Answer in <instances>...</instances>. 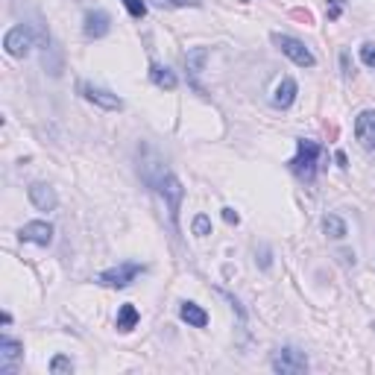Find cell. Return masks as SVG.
Wrapping results in <instances>:
<instances>
[{
    "mask_svg": "<svg viewBox=\"0 0 375 375\" xmlns=\"http://www.w3.org/2000/svg\"><path fill=\"white\" fill-rule=\"evenodd\" d=\"M317 161H319V144L317 141L299 138L296 141V156L288 161L291 173L302 182H314L317 179Z\"/></svg>",
    "mask_w": 375,
    "mask_h": 375,
    "instance_id": "1",
    "label": "cell"
},
{
    "mask_svg": "<svg viewBox=\"0 0 375 375\" xmlns=\"http://www.w3.org/2000/svg\"><path fill=\"white\" fill-rule=\"evenodd\" d=\"M30 203L38 208V212H53L56 208V191H53L50 185H44V182H32L30 185Z\"/></svg>",
    "mask_w": 375,
    "mask_h": 375,
    "instance_id": "11",
    "label": "cell"
},
{
    "mask_svg": "<svg viewBox=\"0 0 375 375\" xmlns=\"http://www.w3.org/2000/svg\"><path fill=\"white\" fill-rule=\"evenodd\" d=\"M50 372H53V375H59V372H73V363H71V358L56 355V358L50 361Z\"/></svg>",
    "mask_w": 375,
    "mask_h": 375,
    "instance_id": "20",
    "label": "cell"
},
{
    "mask_svg": "<svg viewBox=\"0 0 375 375\" xmlns=\"http://www.w3.org/2000/svg\"><path fill=\"white\" fill-rule=\"evenodd\" d=\"M270 41L279 47L284 56H288L291 62H296L299 68H314L317 65V59H314V53L305 47V44L299 41V38H293V36H284V32H273L270 36Z\"/></svg>",
    "mask_w": 375,
    "mask_h": 375,
    "instance_id": "2",
    "label": "cell"
},
{
    "mask_svg": "<svg viewBox=\"0 0 375 375\" xmlns=\"http://www.w3.org/2000/svg\"><path fill=\"white\" fill-rule=\"evenodd\" d=\"M323 231L328 238H334V240H340V238H346V223L340 220L337 214H326L323 217Z\"/></svg>",
    "mask_w": 375,
    "mask_h": 375,
    "instance_id": "18",
    "label": "cell"
},
{
    "mask_svg": "<svg viewBox=\"0 0 375 375\" xmlns=\"http://www.w3.org/2000/svg\"><path fill=\"white\" fill-rule=\"evenodd\" d=\"M21 240H27V244H38V247H47L53 240V226L47 223V220H32V223L21 226L18 231Z\"/></svg>",
    "mask_w": 375,
    "mask_h": 375,
    "instance_id": "9",
    "label": "cell"
},
{
    "mask_svg": "<svg viewBox=\"0 0 375 375\" xmlns=\"http://www.w3.org/2000/svg\"><path fill=\"white\" fill-rule=\"evenodd\" d=\"M361 59H363V65H370V68H375V44H363L361 47Z\"/></svg>",
    "mask_w": 375,
    "mask_h": 375,
    "instance_id": "24",
    "label": "cell"
},
{
    "mask_svg": "<svg viewBox=\"0 0 375 375\" xmlns=\"http://www.w3.org/2000/svg\"><path fill=\"white\" fill-rule=\"evenodd\" d=\"M150 3L159 6V9H188V6L196 9L203 0H150Z\"/></svg>",
    "mask_w": 375,
    "mask_h": 375,
    "instance_id": "19",
    "label": "cell"
},
{
    "mask_svg": "<svg viewBox=\"0 0 375 375\" xmlns=\"http://www.w3.org/2000/svg\"><path fill=\"white\" fill-rule=\"evenodd\" d=\"M80 94L85 97L88 103L106 109V112H120L124 109V100H120L117 94L106 91V88H97V85H88V82H80Z\"/></svg>",
    "mask_w": 375,
    "mask_h": 375,
    "instance_id": "6",
    "label": "cell"
},
{
    "mask_svg": "<svg viewBox=\"0 0 375 375\" xmlns=\"http://www.w3.org/2000/svg\"><path fill=\"white\" fill-rule=\"evenodd\" d=\"M223 220L229 226H238L240 223V217H238V212H231V208H223Z\"/></svg>",
    "mask_w": 375,
    "mask_h": 375,
    "instance_id": "25",
    "label": "cell"
},
{
    "mask_svg": "<svg viewBox=\"0 0 375 375\" xmlns=\"http://www.w3.org/2000/svg\"><path fill=\"white\" fill-rule=\"evenodd\" d=\"M138 326V308L126 302V305H120V311H117V332H132V328Z\"/></svg>",
    "mask_w": 375,
    "mask_h": 375,
    "instance_id": "17",
    "label": "cell"
},
{
    "mask_svg": "<svg viewBox=\"0 0 375 375\" xmlns=\"http://www.w3.org/2000/svg\"><path fill=\"white\" fill-rule=\"evenodd\" d=\"M3 47L9 56H15V59H24L30 47H32V32L30 27H12L6 32V38H3Z\"/></svg>",
    "mask_w": 375,
    "mask_h": 375,
    "instance_id": "7",
    "label": "cell"
},
{
    "mask_svg": "<svg viewBox=\"0 0 375 375\" xmlns=\"http://www.w3.org/2000/svg\"><path fill=\"white\" fill-rule=\"evenodd\" d=\"M82 30L88 38H103V36H109V30H112V18H109V12H103V9H94V12L85 15Z\"/></svg>",
    "mask_w": 375,
    "mask_h": 375,
    "instance_id": "10",
    "label": "cell"
},
{
    "mask_svg": "<svg viewBox=\"0 0 375 375\" xmlns=\"http://www.w3.org/2000/svg\"><path fill=\"white\" fill-rule=\"evenodd\" d=\"M355 135L358 141L367 150H375V112L367 109V112H361L358 120H355Z\"/></svg>",
    "mask_w": 375,
    "mask_h": 375,
    "instance_id": "12",
    "label": "cell"
},
{
    "mask_svg": "<svg viewBox=\"0 0 375 375\" xmlns=\"http://www.w3.org/2000/svg\"><path fill=\"white\" fill-rule=\"evenodd\" d=\"M296 94H299L296 80H293V76H284V80L275 85V91H273V106L275 109H291L293 100H296Z\"/></svg>",
    "mask_w": 375,
    "mask_h": 375,
    "instance_id": "13",
    "label": "cell"
},
{
    "mask_svg": "<svg viewBox=\"0 0 375 375\" xmlns=\"http://www.w3.org/2000/svg\"><path fill=\"white\" fill-rule=\"evenodd\" d=\"M273 370L282 375H302V372H308V358H305V352L284 346L273 355Z\"/></svg>",
    "mask_w": 375,
    "mask_h": 375,
    "instance_id": "4",
    "label": "cell"
},
{
    "mask_svg": "<svg viewBox=\"0 0 375 375\" xmlns=\"http://www.w3.org/2000/svg\"><path fill=\"white\" fill-rule=\"evenodd\" d=\"M21 358H24V346L12 337H0V372L12 375Z\"/></svg>",
    "mask_w": 375,
    "mask_h": 375,
    "instance_id": "8",
    "label": "cell"
},
{
    "mask_svg": "<svg viewBox=\"0 0 375 375\" xmlns=\"http://www.w3.org/2000/svg\"><path fill=\"white\" fill-rule=\"evenodd\" d=\"M124 6H126V12L132 18H144L147 15V3H144V0H124Z\"/></svg>",
    "mask_w": 375,
    "mask_h": 375,
    "instance_id": "21",
    "label": "cell"
},
{
    "mask_svg": "<svg viewBox=\"0 0 375 375\" xmlns=\"http://www.w3.org/2000/svg\"><path fill=\"white\" fill-rule=\"evenodd\" d=\"M156 185H159V194L164 196V200H168L170 220L176 223V220H179V205H182V196H185V188H182V182L176 179L173 173H164Z\"/></svg>",
    "mask_w": 375,
    "mask_h": 375,
    "instance_id": "5",
    "label": "cell"
},
{
    "mask_svg": "<svg viewBox=\"0 0 375 375\" xmlns=\"http://www.w3.org/2000/svg\"><path fill=\"white\" fill-rule=\"evenodd\" d=\"M205 62H208V50H205V47L188 50L185 65H188V73H191V76H200V73L205 71Z\"/></svg>",
    "mask_w": 375,
    "mask_h": 375,
    "instance_id": "16",
    "label": "cell"
},
{
    "mask_svg": "<svg viewBox=\"0 0 375 375\" xmlns=\"http://www.w3.org/2000/svg\"><path fill=\"white\" fill-rule=\"evenodd\" d=\"M179 317L185 319L188 326H194V328H205L208 326V314L203 311L196 302H182V308H179Z\"/></svg>",
    "mask_w": 375,
    "mask_h": 375,
    "instance_id": "15",
    "label": "cell"
},
{
    "mask_svg": "<svg viewBox=\"0 0 375 375\" xmlns=\"http://www.w3.org/2000/svg\"><path fill=\"white\" fill-rule=\"evenodd\" d=\"M150 80H152V85L164 88V91H173V88L179 85V80H176V73H173L170 68H164V65H159V62H152V65H150Z\"/></svg>",
    "mask_w": 375,
    "mask_h": 375,
    "instance_id": "14",
    "label": "cell"
},
{
    "mask_svg": "<svg viewBox=\"0 0 375 375\" xmlns=\"http://www.w3.org/2000/svg\"><path fill=\"white\" fill-rule=\"evenodd\" d=\"M326 15H328V21H337L340 15H343V0H328Z\"/></svg>",
    "mask_w": 375,
    "mask_h": 375,
    "instance_id": "23",
    "label": "cell"
},
{
    "mask_svg": "<svg viewBox=\"0 0 375 375\" xmlns=\"http://www.w3.org/2000/svg\"><path fill=\"white\" fill-rule=\"evenodd\" d=\"M208 231H212V220H208L205 214H196V217H194V235L205 238Z\"/></svg>",
    "mask_w": 375,
    "mask_h": 375,
    "instance_id": "22",
    "label": "cell"
},
{
    "mask_svg": "<svg viewBox=\"0 0 375 375\" xmlns=\"http://www.w3.org/2000/svg\"><path fill=\"white\" fill-rule=\"evenodd\" d=\"M293 18L305 21V24H314V15H311V12H305V9H293Z\"/></svg>",
    "mask_w": 375,
    "mask_h": 375,
    "instance_id": "26",
    "label": "cell"
},
{
    "mask_svg": "<svg viewBox=\"0 0 375 375\" xmlns=\"http://www.w3.org/2000/svg\"><path fill=\"white\" fill-rule=\"evenodd\" d=\"M144 273V264H135V261H126V264H120V267H112V270H106L97 275V282L103 284V288H129L132 282H135V275Z\"/></svg>",
    "mask_w": 375,
    "mask_h": 375,
    "instance_id": "3",
    "label": "cell"
}]
</instances>
